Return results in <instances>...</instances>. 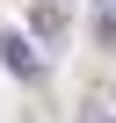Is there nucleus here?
<instances>
[{"label":"nucleus","instance_id":"nucleus-1","mask_svg":"<svg viewBox=\"0 0 116 123\" xmlns=\"http://www.w3.org/2000/svg\"><path fill=\"white\" fill-rule=\"evenodd\" d=\"M0 65H7L15 80H44V51H36L22 29H0Z\"/></svg>","mask_w":116,"mask_h":123},{"label":"nucleus","instance_id":"nucleus-4","mask_svg":"<svg viewBox=\"0 0 116 123\" xmlns=\"http://www.w3.org/2000/svg\"><path fill=\"white\" fill-rule=\"evenodd\" d=\"M109 7H116V0H109Z\"/></svg>","mask_w":116,"mask_h":123},{"label":"nucleus","instance_id":"nucleus-3","mask_svg":"<svg viewBox=\"0 0 116 123\" xmlns=\"http://www.w3.org/2000/svg\"><path fill=\"white\" fill-rule=\"evenodd\" d=\"M94 43H116V7H109V0L94 7Z\"/></svg>","mask_w":116,"mask_h":123},{"label":"nucleus","instance_id":"nucleus-2","mask_svg":"<svg viewBox=\"0 0 116 123\" xmlns=\"http://www.w3.org/2000/svg\"><path fill=\"white\" fill-rule=\"evenodd\" d=\"M65 0H36V7H29V36L44 43V51H58V43H65Z\"/></svg>","mask_w":116,"mask_h":123}]
</instances>
